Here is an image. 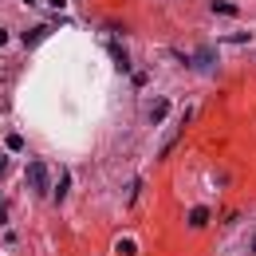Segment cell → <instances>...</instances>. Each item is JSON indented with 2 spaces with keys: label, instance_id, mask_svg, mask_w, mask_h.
<instances>
[{
  "label": "cell",
  "instance_id": "cell-1",
  "mask_svg": "<svg viewBox=\"0 0 256 256\" xmlns=\"http://www.w3.org/2000/svg\"><path fill=\"white\" fill-rule=\"evenodd\" d=\"M28 185H32L36 193H48V166H44V162H32V166H28Z\"/></svg>",
  "mask_w": 256,
  "mask_h": 256
},
{
  "label": "cell",
  "instance_id": "cell-6",
  "mask_svg": "<svg viewBox=\"0 0 256 256\" xmlns=\"http://www.w3.org/2000/svg\"><path fill=\"white\" fill-rule=\"evenodd\" d=\"M44 36H48V28H32V32H24V44L32 48V44H40Z\"/></svg>",
  "mask_w": 256,
  "mask_h": 256
},
{
  "label": "cell",
  "instance_id": "cell-4",
  "mask_svg": "<svg viewBox=\"0 0 256 256\" xmlns=\"http://www.w3.org/2000/svg\"><path fill=\"white\" fill-rule=\"evenodd\" d=\"M205 221H209V209H205V205H197V209H189V225H193V229H201Z\"/></svg>",
  "mask_w": 256,
  "mask_h": 256
},
{
  "label": "cell",
  "instance_id": "cell-7",
  "mask_svg": "<svg viewBox=\"0 0 256 256\" xmlns=\"http://www.w3.org/2000/svg\"><path fill=\"white\" fill-rule=\"evenodd\" d=\"M213 12H217V16H233V12H237V4H225V0H217V4H213Z\"/></svg>",
  "mask_w": 256,
  "mask_h": 256
},
{
  "label": "cell",
  "instance_id": "cell-5",
  "mask_svg": "<svg viewBox=\"0 0 256 256\" xmlns=\"http://www.w3.org/2000/svg\"><path fill=\"white\" fill-rule=\"evenodd\" d=\"M166 114H170V102H166V99H158V106H150V122H162Z\"/></svg>",
  "mask_w": 256,
  "mask_h": 256
},
{
  "label": "cell",
  "instance_id": "cell-8",
  "mask_svg": "<svg viewBox=\"0 0 256 256\" xmlns=\"http://www.w3.org/2000/svg\"><path fill=\"white\" fill-rule=\"evenodd\" d=\"M4 170H8V162H4V158H0V177H4Z\"/></svg>",
  "mask_w": 256,
  "mask_h": 256
},
{
  "label": "cell",
  "instance_id": "cell-9",
  "mask_svg": "<svg viewBox=\"0 0 256 256\" xmlns=\"http://www.w3.org/2000/svg\"><path fill=\"white\" fill-rule=\"evenodd\" d=\"M253 253H256V237H253Z\"/></svg>",
  "mask_w": 256,
  "mask_h": 256
},
{
  "label": "cell",
  "instance_id": "cell-2",
  "mask_svg": "<svg viewBox=\"0 0 256 256\" xmlns=\"http://www.w3.org/2000/svg\"><path fill=\"white\" fill-rule=\"evenodd\" d=\"M185 63H189V67H201V71H213V67H217V55L209 48H197V51L185 55Z\"/></svg>",
  "mask_w": 256,
  "mask_h": 256
},
{
  "label": "cell",
  "instance_id": "cell-3",
  "mask_svg": "<svg viewBox=\"0 0 256 256\" xmlns=\"http://www.w3.org/2000/svg\"><path fill=\"white\" fill-rule=\"evenodd\" d=\"M110 55H114V63H118V71H130V55L118 48V44H110Z\"/></svg>",
  "mask_w": 256,
  "mask_h": 256
}]
</instances>
